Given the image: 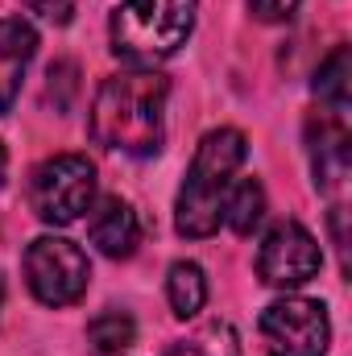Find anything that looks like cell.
I'll return each instance as SVG.
<instances>
[{
	"label": "cell",
	"mask_w": 352,
	"mask_h": 356,
	"mask_svg": "<svg viewBox=\"0 0 352 356\" xmlns=\"http://www.w3.org/2000/svg\"><path fill=\"white\" fill-rule=\"evenodd\" d=\"M166 99H170V79L158 71L108 75L91 104L95 145L125 158H154L166 137Z\"/></svg>",
	"instance_id": "1"
},
{
	"label": "cell",
	"mask_w": 352,
	"mask_h": 356,
	"mask_svg": "<svg viewBox=\"0 0 352 356\" xmlns=\"http://www.w3.org/2000/svg\"><path fill=\"white\" fill-rule=\"evenodd\" d=\"M245 154H249V145H245L241 129H211L199 141L175 203V228L182 236L203 241V236H211L220 228L232 178L245 166Z\"/></svg>",
	"instance_id": "2"
},
{
	"label": "cell",
	"mask_w": 352,
	"mask_h": 356,
	"mask_svg": "<svg viewBox=\"0 0 352 356\" xmlns=\"http://www.w3.org/2000/svg\"><path fill=\"white\" fill-rule=\"evenodd\" d=\"M195 29V0H125L112 13V54L129 67L170 58Z\"/></svg>",
	"instance_id": "3"
},
{
	"label": "cell",
	"mask_w": 352,
	"mask_h": 356,
	"mask_svg": "<svg viewBox=\"0 0 352 356\" xmlns=\"http://www.w3.org/2000/svg\"><path fill=\"white\" fill-rule=\"evenodd\" d=\"M95 203V166L83 154H54L29 178V207L42 224L67 228Z\"/></svg>",
	"instance_id": "4"
},
{
	"label": "cell",
	"mask_w": 352,
	"mask_h": 356,
	"mask_svg": "<svg viewBox=\"0 0 352 356\" xmlns=\"http://www.w3.org/2000/svg\"><path fill=\"white\" fill-rule=\"evenodd\" d=\"M25 282L42 307H71L88 294L91 261L67 236H38L25 249Z\"/></svg>",
	"instance_id": "5"
},
{
	"label": "cell",
	"mask_w": 352,
	"mask_h": 356,
	"mask_svg": "<svg viewBox=\"0 0 352 356\" xmlns=\"http://www.w3.org/2000/svg\"><path fill=\"white\" fill-rule=\"evenodd\" d=\"M262 340L269 356H328L332 319L328 307L315 298L286 294L262 311Z\"/></svg>",
	"instance_id": "6"
},
{
	"label": "cell",
	"mask_w": 352,
	"mask_h": 356,
	"mask_svg": "<svg viewBox=\"0 0 352 356\" xmlns=\"http://www.w3.org/2000/svg\"><path fill=\"white\" fill-rule=\"evenodd\" d=\"M319 266H323V249L298 220H282L262 236L257 277L265 286H278V290L303 286V282H311L319 273Z\"/></svg>",
	"instance_id": "7"
},
{
	"label": "cell",
	"mask_w": 352,
	"mask_h": 356,
	"mask_svg": "<svg viewBox=\"0 0 352 356\" xmlns=\"http://www.w3.org/2000/svg\"><path fill=\"white\" fill-rule=\"evenodd\" d=\"M307 141H311V170L315 186L323 195L344 191L352 170V149H349V129L340 112H319V120L307 124Z\"/></svg>",
	"instance_id": "8"
},
{
	"label": "cell",
	"mask_w": 352,
	"mask_h": 356,
	"mask_svg": "<svg viewBox=\"0 0 352 356\" xmlns=\"http://www.w3.org/2000/svg\"><path fill=\"white\" fill-rule=\"evenodd\" d=\"M88 236H91V245H95L104 257H112V261L133 257V253H137V241H141V220H137L133 203H125V199H116V195L104 199V203L91 211Z\"/></svg>",
	"instance_id": "9"
},
{
	"label": "cell",
	"mask_w": 352,
	"mask_h": 356,
	"mask_svg": "<svg viewBox=\"0 0 352 356\" xmlns=\"http://www.w3.org/2000/svg\"><path fill=\"white\" fill-rule=\"evenodd\" d=\"M33 50H38L33 25L21 17H0V116L13 108L21 79H25V67L33 63Z\"/></svg>",
	"instance_id": "10"
},
{
	"label": "cell",
	"mask_w": 352,
	"mask_h": 356,
	"mask_svg": "<svg viewBox=\"0 0 352 356\" xmlns=\"http://www.w3.org/2000/svg\"><path fill=\"white\" fill-rule=\"evenodd\" d=\"M166 298H170V311L175 319H195L207 302V277L195 261H175L166 273Z\"/></svg>",
	"instance_id": "11"
},
{
	"label": "cell",
	"mask_w": 352,
	"mask_h": 356,
	"mask_svg": "<svg viewBox=\"0 0 352 356\" xmlns=\"http://www.w3.org/2000/svg\"><path fill=\"white\" fill-rule=\"evenodd\" d=\"M349 79H352V54L349 46H336L315 71V95H319L323 112H340V116L349 112Z\"/></svg>",
	"instance_id": "12"
},
{
	"label": "cell",
	"mask_w": 352,
	"mask_h": 356,
	"mask_svg": "<svg viewBox=\"0 0 352 356\" xmlns=\"http://www.w3.org/2000/svg\"><path fill=\"white\" fill-rule=\"evenodd\" d=\"M133 340H137V323L129 311L108 307L88 323V344L95 356H120L125 348H133Z\"/></svg>",
	"instance_id": "13"
},
{
	"label": "cell",
	"mask_w": 352,
	"mask_h": 356,
	"mask_svg": "<svg viewBox=\"0 0 352 356\" xmlns=\"http://www.w3.org/2000/svg\"><path fill=\"white\" fill-rule=\"evenodd\" d=\"M265 216V186L257 178H245L228 191V203H224V220L237 236H249Z\"/></svg>",
	"instance_id": "14"
},
{
	"label": "cell",
	"mask_w": 352,
	"mask_h": 356,
	"mask_svg": "<svg viewBox=\"0 0 352 356\" xmlns=\"http://www.w3.org/2000/svg\"><path fill=\"white\" fill-rule=\"evenodd\" d=\"M166 356H237V332L232 323H207L199 336L166 348Z\"/></svg>",
	"instance_id": "15"
},
{
	"label": "cell",
	"mask_w": 352,
	"mask_h": 356,
	"mask_svg": "<svg viewBox=\"0 0 352 356\" xmlns=\"http://www.w3.org/2000/svg\"><path fill=\"white\" fill-rule=\"evenodd\" d=\"M25 8H33L38 17H46L50 25H71L75 17V0H21Z\"/></svg>",
	"instance_id": "16"
},
{
	"label": "cell",
	"mask_w": 352,
	"mask_h": 356,
	"mask_svg": "<svg viewBox=\"0 0 352 356\" xmlns=\"http://www.w3.org/2000/svg\"><path fill=\"white\" fill-rule=\"evenodd\" d=\"M249 4H253V13L262 21H286L298 8V0H249Z\"/></svg>",
	"instance_id": "17"
},
{
	"label": "cell",
	"mask_w": 352,
	"mask_h": 356,
	"mask_svg": "<svg viewBox=\"0 0 352 356\" xmlns=\"http://www.w3.org/2000/svg\"><path fill=\"white\" fill-rule=\"evenodd\" d=\"M4 166H8V154H4V145H0V182H4Z\"/></svg>",
	"instance_id": "18"
},
{
	"label": "cell",
	"mask_w": 352,
	"mask_h": 356,
	"mask_svg": "<svg viewBox=\"0 0 352 356\" xmlns=\"http://www.w3.org/2000/svg\"><path fill=\"white\" fill-rule=\"evenodd\" d=\"M0 302H4V282H0Z\"/></svg>",
	"instance_id": "19"
}]
</instances>
